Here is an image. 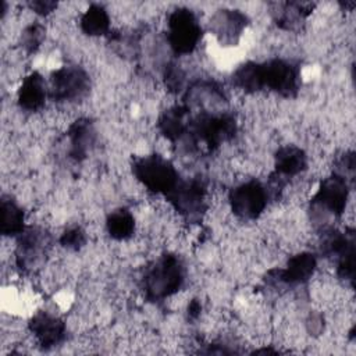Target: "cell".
Returning a JSON list of instances; mask_svg holds the SVG:
<instances>
[{
  "mask_svg": "<svg viewBox=\"0 0 356 356\" xmlns=\"http://www.w3.org/2000/svg\"><path fill=\"white\" fill-rule=\"evenodd\" d=\"M275 175L289 178L299 175L307 167V156L303 149L296 145H284L278 147L274 156Z\"/></svg>",
  "mask_w": 356,
  "mask_h": 356,
  "instance_id": "obj_15",
  "label": "cell"
},
{
  "mask_svg": "<svg viewBox=\"0 0 356 356\" xmlns=\"http://www.w3.org/2000/svg\"><path fill=\"white\" fill-rule=\"evenodd\" d=\"M136 179L153 193L168 195L179 181L175 167L160 154L142 156L132 163Z\"/></svg>",
  "mask_w": 356,
  "mask_h": 356,
  "instance_id": "obj_2",
  "label": "cell"
},
{
  "mask_svg": "<svg viewBox=\"0 0 356 356\" xmlns=\"http://www.w3.org/2000/svg\"><path fill=\"white\" fill-rule=\"evenodd\" d=\"M167 39L177 54H189L197 47L202 39V26L192 10L179 7L168 15Z\"/></svg>",
  "mask_w": 356,
  "mask_h": 356,
  "instance_id": "obj_3",
  "label": "cell"
},
{
  "mask_svg": "<svg viewBox=\"0 0 356 356\" xmlns=\"http://www.w3.org/2000/svg\"><path fill=\"white\" fill-rule=\"evenodd\" d=\"M192 132L195 138L213 150L222 142L234 138L236 132V120L228 113L218 115L202 113L192 121Z\"/></svg>",
  "mask_w": 356,
  "mask_h": 356,
  "instance_id": "obj_6",
  "label": "cell"
},
{
  "mask_svg": "<svg viewBox=\"0 0 356 356\" xmlns=\"http://www.w3.org/2000/svg\"><path fill=\"white\" fill-rule=\"evenodd\" d=\"M81 29L89 36L106 35L110 29V17L100 4H92L81 17Z\"/></svg>",
  "mask_w": 356,
  "mask_h": 356,
  "instance_id": "obj_21",
  "label": "cell"
},
{
  "mask_svg": "<svg viewBox=\"0 0 356 356\" xmlns=\"http://www.w3.org/2000/svg\"><path fill=\"white\" fill-rule=\"evenodd\" d=\"M270 192L257 179H250L229 192V204L234 214L243 220H256L267 207Z\"/></svg>",
  "mask_w": 356,
  "mask_h": 356,
  "instance_id": "obj_4",
  "label": "cell"
},
{
  "mask_svg": "<svg viewBox=\"0 0 356 356\" xmlns=\"http://www.w3.org/2000/svg\"><path fill=\"white\" fill-rule=\"evenodd\" d=\"M106 228L113 239L125 241L135 232V217L128 209H117L107 216Z\"/></svg>",
  "mask_w": 356,
  "mask_h": 356,
  "instance_id": "obj_22",
  "label": "cell"
},
{
  "mask_svg": "<svg viewBox=\"0 0 356 356\" xmlns=\"http://www.w3.org/2000/svg\"><path fill=\"white\" fill-rule=\"evenodd\" d=\"M68 138H70V156L75 160H83L89 150L95 145L96 132L93 128L92 121L88 118H79L71 124L68 128Z\"/></svg>",
  "mask_w": 356,
  "mask_h": 356,
  "instance_id": "obj_16",
  "label": "cell"
},
{
  "mask_svg": "<svg viewBox=\"0 0 356 356\" xmlns=\"http://www.w3.org/2000/svg\"><path fill=\"white\" fill-rule=\"evenodd\" d=\"M85 242H86L85 231L81 227H70L60 236L61 246L70 250L81 249L85 245Z\"/></svg>",
  "mask_w": 356,
  "mask_h": 356,
  "instance_id": "obj_24",
  "label": "cell"
},
{
  "mask_svg": "<svg viewBox=\"0 0 356 356\" xmlns=\"http://www.w3.org/2000/svg\"><path fill=\"white\" fill-rule=\"evenodd\" d=\"M206 192L207 189L202 179H179L175 188L165 196L181 216L188 220H195L206 210Z\"/></svg>",
  "mask_w": 356,
  "mask_h": 356,
  "instance_id": "obj_8",
  "label": "cell"
},
{
  "mask_svg": "<svg viewBox=\"0 0 356 356\" xmlns=\"http://www.w3.org/2000/svg\"><path fill=\"white\" fill-rule=\"evenodd\" d=\"M186 114L188 108L184 106H172L167 108L159 118L160 132L171 142L179 139L189 128V125H186L185 121Z\"/></svg>",
  "mask_w": 356,
  "mask_h": 356,
  "instance_id": "obj_17",
  "label": "cell"
},
{
  "mask_svg": "<svg viewBox=\"0 0 356 356\" xmlns=\"http://www.w3.org/2000/svg\"><path fill=\"white\" fill-rule=\"evenodd\" d=\"M232 83L234 86L248 92L254 93L261 89L263 86V74H261V64L254 61H248L238 67L232 74Z\"/></svg>",
  "mask_w": 356,
  "mask_h": 356,
  "instance_id": "obj_18",
  "label": "cell"
},
{
  "mask_svg": "<svg viewBox=\"0 0 356 356\" xmlns=\"http://www.w3.org/2000/svg\"><path fill=\"white\" fill-rule=\"evenodd\" d=\"M278 10L274 11V19L282 29H295L300 21H303L313 8V4L306 3H278Z\"/></svg>",
  "mask_w": 356,
  "mask_h": 356,
  "instance_id": "obj_19",
  "label": "cell"
},
{
  "mask_svg": "<svg viewBox=\"0 0 356 356\" xmlns=\"http://www.w3.org/2000/svg\"><path fill=\"white\" fill-rule=\"evenodd\" d=\"M46 235L39 228H28L18 235L17 264L22 270L33 268L43 259L46 250Z\"/></svg>",
  "mask_w": 356,
  "mask_h": 356,
  "instance_id": "obj_13",
  "label": "cell"
},
{
  "mask_svg": "<svg viewBox=\"0 0 356 356\" xmlns=\"http://www.w3.org/2000/svg\"><path fill=\"white\" fill-rule=\"evenodd\" d=\"M200 310H202V305L197 299H192L191 303L188 305V316L191 318H196L200 316Z\"/></svg>",
  "mask_w": 356,
  "mask_h": 356,
  "instance_id": "obj_27",
  "label": "cell"
},
{
  "mask_svg": "<svg viewBox=\"0 0 356 356\" xmlns=\"http://www.w3.org/2000/svg\"><path fill=\"white\" fill-rule=\"evenodd\" d=\"M29 331L44 349L60 345L65 338V323L49 312H38L29 320Z\"/></svg>",
  "mask_w": 356,
  "mask_h": 356,
  "instance_id": "obj_10",
  "label": "cell"
},
{
  "mask_svg": "<svg viewBox=\"0 0 356 356\" xmlns=\"http://www.w3.org/2000/svg\"><path fill=\"white\" fill-rule=\"evenodd\" d=\"M349 199V186L348 181L334 174L324 178L316 195L312 199V204L317 207L318 210H324L325 213H330L334 217H339L345 213Z\"/></svg>",
  "mask_w": 356,
  "mask_h": 356,
  "instance_id": "obj_9",
  "label": "cell"
},
{
  "mask_svg": "<svg viewBox=\"0 0 356 356\" xmlns=\"http://www.w3.org/2000/svg\"><path fill=\"white\" fill-rule=\"evenodd\" d=\"M90 86L88 72L78 65H64L50 75V97L54 102H74L82 99Z\"/></svg>",
  "mask_w": 356,
  "mask_h": 356,
  "instance_id": "obj_5",
  "label": "cell"
},
{
  "mask_svg": "<svg viewBox=\"0 0 356 356\" xmlns=\"http://www.w3.org/2000/svg\"><path fill=\"white\" fill-rule=\"evenodd\" d=\"M248 15L239 10H218L210 19V29L224 44H235L246 28Z\"/></svg>",
  "mask_w": 356,
  "mask_h": 356,
  "instance_id": "obj_12",
  "label": "cell"
},
{
  "mask_svg": "<svg viewBox=\"0 0 356 356\" xmlns=\"http://www.w3.org/2000/svg\"><path fill=\"white\" fill-rule=\"evenodd\" d=\"M164 78H165V86L171 92H179L185 82V74L181 70V67L177 64H170L165 68Z\"/></svg>",
  "mask_w": 356,
  "mask_h": 356,
  "instance_id": "obj_25",
  "label": "cell"
},
{
  "mask_svg": "<svg viewBox=\"0 0 356 356\" xmlns=\"http://www.w3.org/2000/svg\"><path fill=\"white\" fill-rule=\"evenodd\" d=\"M184 280L185 270L181 259L177 254L167 253L146 270L143 288L150 300H161L178 292Z\"/></svg>",
  "mask_w": 356,
  "mask_h": 356,
  "instance_id": "obj_1",
  "label": "cell"
},
{
  "mask_svg": "<svg viewBox=\"0 0 356 356\" xmlns=\"http://www.w3.org/2000/svg\"><path fill=\"white\" fill-rule=\"evenodd\" d=\"M46 96V82L38 71H33L24 78L18 89V104L25 111H38L44 106Z\"/></svg>",
  "mask_w": 356,
  "mask_h": 356,
  "instance_id": "obj_14",
  "label": "cell"
},
{
  "mask_svg": "<svg viewBox=\"0 0 356 356\" xmlns=\"http://www.w3.org/2000/svg\"><path fill=\"white\" fill-rule=\"evenodd\" d=\"M263 86L284 97H292L300 86V70L298 64L284 58H273L261 63Z\"/></svg>",
  "mask_w": 356,
  "mask_h": 356,
  "instance_id": "obj_7",
  "label": "cell"
},
{
  "mask_svg": "<svg viewBox=\"0 0 356 356\" xmlns=\"http://www.w3.org/2000/svg\"><path fill=\"white\" fill-rule=\"evenodd\" d=\"M317 267V259L310 252H300L289 257L285 268L271 270L268 275L274 278L278 284L296 285L303 284L309 278H312L314 270Z\"/></svg>",
  "mask_w": 356,
  "mask_h": 356,
  "instance_id": "obj_11",
  "label": "cell"
},
{
  "mask_svg": "<svg viewBox=\"0 0 356 356\" xmlns=\"http://www.w3.org/2000/svg\"><path fill=\"white\" fill-rule=\"evenodd\" d=\"M25 231L24 210L8 196L1 197V234L4 236L21 235Z\"/></svg>",
  "mask_w": 356,
  "mask_h": 356,
  "instance_id": "obj_20",
  "label": "cell"
},
{
  "mask_svg": "<svg viewBox=\"0 0 356 356\" xmlns=\"http://www.w3.org/2000/svg\"><path fill=\"white\" fill-rule=\"evenodd\" d=\"M43 39H44V26L39 22H33L28 25L21 35V43L28 53H35L40 47Z\"/></svg>",
  "mask_w": 356,
  "mask_h": 356,
  "instance_id": "obj_23",
  "label": "cell"
},
{
  "mask_svg": "<svg viewBox=\"0 0 356 356\" xmlns=\"http://www.w3.org/2000/svg\"><path fill=\"white\" fill-rule=\"evenodd\" d=\"M28 6L36 14L47 15L51 11H54V8L57 7V3L56 1H50V0H33V1H29Z\"/></svg>",
  "mask_w": 356,
  "mask_h": 356,
  "instance_id": "obj_26",
  "label": "cell"
}]
</instances>
